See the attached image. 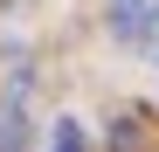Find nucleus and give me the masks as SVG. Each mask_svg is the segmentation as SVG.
<instances>
[{
  "instance_id": "2",
  "label": "nucleus",
  "mask_w": 159,
  "mask_h": 152,
  "mask_svg": "<svg viewBox=\"0 0 159 152\" xmlns=\"http://www.w3.org/2000/svg\"><path fill=\"white\" fill-rule=\"evenodd\" d=\"M111 152H145V118L131 111V118H118V132H111Z\"/></svg>"
},
{
  "instance_id": "1",
  "label": "nucleus",
  "mask_w": 159,
  "mask_h": 152,
  "mask_svg": "<svg viewBox=\"0 0 159 152\" xmlns=\"http://www.w3.org/2000/svg\"><path fill=\"white\" fill-rule=\"evenodd\" d=\"M111 35L118 42H145L152 35V0H111Z\"/></svg>"
},
{
  "instance_id": "4",
  "label": "nucleus",
  "mask_w": 159,
  "mask_h": 152,
  "mask_svg": "<svg viewBox=\"0 0 159 152\" xmlns=\"http://www.w3.org/2000/svg\"><path fill=\"white\" fill-rule=\"evenodd\" d=\"M48 152H83V124H76V118H56V138H48Z\"/></svg>"
},
{
  "instance_id": "3",
  "label": "nucleus",
  "mask_w": 159,
  "mask_h": 152,
  "mask_svg": "<svg viewBox=\"0 0 159 152\" xmlns=\"http://www.w3.org/2000/svg\"><path fill=\"white\" fill-rule=\"evenodd\" d=\"M21 145H28V118L7 104V111H0V152H21Z\"/></svg>"
}]
</instances>
